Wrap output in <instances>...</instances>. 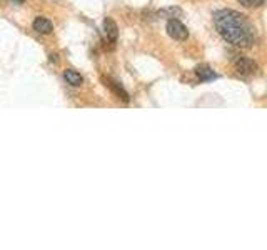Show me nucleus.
<instances>
[{
    "label": "nucleus",
    "mask_w": 267,
    "mask_h": 250,
    "mask_svg": "<svg viewBox=\"0 0 267 250\" xmlns=\"http://www.w3.org/2000/svg\"><path fill=\"white\" fill-rule=\"evenodd\" d=\"M214 25L217 32L227 44H232L236 47L247 48L254 44L256 34L254 27L244 15L230 8L217 10L214 14Z\"/></svg>",
    "instance_id": "1"
},
{
    "label": "nucleus",
    "mask_w": 267,
    "mask_h": 250,
    "mask_svg": "<svg viewBox=\"0 0 267 250\" xmlns=\"http://www.w3.org/2000/svg\"><path fill=\"white\" fill-rule=\"evenodd\" d=\"M167 34L170 35L174 40H179V42H182V40H187V37H189V30H187V27L184 24L180 22V20L177 18H169L167 20Z\"/></svg>",
    "instance_id": "2"
},
{
    "label": "nucleus",
    "mask_w": 267,
    "mask_h": 250,
    "mask_svg": "<svg viewBox=\"0 0 267 250\" xmlns=\"http://www.w3.org/2000/svg\"><path fill=\"white\" fill-rule=\"evenodd\" d=\"M234 67L242 75H252L257 72V64L247 57H237L234 60Z\"/></svg>",
    "instance_id": "3"
},
{
    "label": "nucleus",
    "mask_w": 267,
    "mask_h": 250,
    "mask_svg": "<svg viewBox=\"0 0 267 250\" xmlns=\"http://www.w3.org/2000/svg\"><path fill=\"white\" fill-rule=\"evenodd\" d=\"M32 27H34V30H36L37 34L47 35V34H50L54 30V24L46 17H37L36 20H34Z\"/></svg>",
    "instance_id": "4"
},
{
    "label": "nucleus",
    "mask_w": 267,
    "mask_h": 250,
    "mask_svg": "<svg viewBox=\"0 0 267 250\" xmlns=\"http://www.w3.org/2000/svg\"><path fill=\"white\" fill-rule=\"evenodd\" d=\"M104 32H106L107 38L110 40V42H117V37H118V27L117 24L114 22L110 17H107L104 20Z\"/></svg>",
    "instance_id": "5"
},
{
    "label": "nucleus",
    "mask_w": 267,
    "mask_h": 250,
    "mask_svg": "<svg viewBox=\"0 0 267 250\" xmlns=\"http://www.w3.org/2000/svg\"><path fill=\"white\" fill-rule=\"evenodd\" d=\"M196 75L200 80H204V82L217 78V74L209 67V65H199V67H196Z\"/></svg>",
    "instance_id": "6"
},
{
    "label": "nucleus",
    "mask_w": 267,
    "mask_h": 250,
    "mask_svg": "<svg viewBox=\"0 0 267 250\" xmlns=\"http://www.w3.org/2000/svg\"><path fill=\"white\" fill-rule=\"evenodd\" d=\"M64 78H66L67 84H70L72 87H80V85L84 84L82 75L78 72H76V70H72V68H67L66 72H64Z\"/></svg>",
    "instance_id": "7"
},
{
    "label": "nucleus",
    "mask_w": 267,
    "mask_h": 250,
    "mask_svg": "<svg viewBox=\"0 0 267 250\" xmlns=\"http://www.w3.org/2000/svg\"><path fill=\"white\" fill-rule=\"evenodd\" d=\"M104 82H106V87L112 88L114 92L117 94V97H120V98L124 100V102H128V94L120 87V84L114 82V80H110V78H104Z\"/></svg>",
    "instance_id": "8"
},
{
    "label": "nucleus",
    "mask_w": 267,
    "mask_h": 250,
    "mask_svg": "<svg viewBox=\"0 0 267 250\" xmlns=\"http://www.w3.org/2000/svg\"><path fill=\"white\" fill-rule=\"evenodd\" d=\"M237 2L246 8H256V7H262L266 4V0H237Z\"/></svg>",
    "instance_id": "9"
},
{
    "label": "nucleus",
    "mask_w": 267,
    "mask_h": 250,
    "mask_svg": "<svg viewBox=\"0 0 267 250\" xmlns=\"http://www.w3.org/2000/svg\"><path fill=\"white\" fill-rule=\"evenodd\" d=\"M159 15H162V17H170V18H174L176 15H182V10L180 8H174V7H169V8H164V10H160Z\"/></svg>",
    "instance_id": "10"
},
{
    "label": "nucleus",
    "mask_w": 267,
    "mask_h": 250,
    "mask_svg": "<svg viewBox=\"0 0 267 250\" xmlns=\"http://www.w3.org/2000/svg\"><path fill=\"white\" fill-rule=\"evenodd\" d=\"M14 2H17V4H24V0H14Z\"/></svg>",
    "instance_id": "11"
}]
</instances>
